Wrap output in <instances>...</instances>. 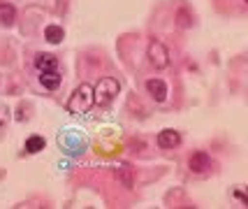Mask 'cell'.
<instances>
[{
    "mask_svg": "<svg viewBox=\"0 0 248 209\" xmlns=\"http://www.w3.org/2000/svg\"><path fill=\"white\" fill-rule=\"evenodd\" d=\"M93 107V86L88 84H79V86L72 91V96L67 100L65 110L70 114H81V112H88Z\"/></svg>",
    "mask_w": 248,
    "mask_h": 209,
    "instance_id": "obj_1",
    "label": "cell"
},
{
    "mask_svg": "<svg viewBox=\"0 0 248 209\" xmlns=\"http://www.w3.org/2000/svg\"><path fill=\"white\" fill-rule=\"evenodd\" d=\"M119 91H121V84L116 81V79L114 77H102L95 86H93V105L105 107V105H109L111 100L119 96Z\"/></svg>",
    "mask_w": 248,
    "mask_h": 209,
    "instance_id": "obj_2",
    "label": "cell"
},
{
    "mask_svg": "<svg viewBox=\"0 0 248 209\" xmlns=\"http://www.w3.org/2000/svg\"><path fill=\"white\" fill-rule=\"evenodd\" d=\"M146 56H149L151 65H155L158 70H165V67H170V63H172L170 49H167L162 42H151V44H149V51H146Z\"/></svg>",
    "mask_w": 248,
    "mask_h": 209,
    "instance_id": "obj_3",
    "label": "cell"
},
{
    "mask_svg": "<svg viewBox=\"0 0 248 209\" xmlns=\"http://www.w3.org/2000/svg\"><path fill=\"white\" fill-rule=\"evenodd\" d=\"M188 167H190V172L202 175V172H206V170L211 167V156L206 154V151H195V154L188 158Z\"/></svg>",
    "mask_w": 248,
    "mask_h": 209,
    "instance_id": "obj_4",
    "label": "cell"
},
{
    "mask_svg": "<svg viewBox=\"0 0 248 209\" xmlns=\"http://www.w3.org/2000/svg\"><path fill=\"white\" fill-rule=\"evenodd\" d=\"M146 93H149L155 102H165L170 88H167V84H165L162 79H149V81H146Z\"/></svg>",
    "mask_w": 248,
    "mask_h": 209,
    "instance_id": "obj_5",
    "label": "cell"
},
{
    "mask_svg": "<svg viewBox=\"0 0 248 209\" xmlns=\"http://www.w3.org/2000/svg\"><path fill=\"white\" fill-rule=\"evenodd\" d=\"M158 146L160 149H174V146H179L181 144V132L179 130H172V128H165V130L158 132Z\"/></svg>",
    "mask_w": 248,
    "mask_h": 209,
    "instance_id": "obj_6",
    "label": "cell"
},
{
    "mask_svg": "<svg viewBox=\"0 0 248 209\" xmlns=\"http://www.w3.org/2000/svg\"><path fill=\"white\" fill-rule=\"evenodd\" d=\"M35 67L40 72H51V70H58V58L54 54H37L35 56Z\"/></svg>",
    "mask_w": 248,
    "mask_h": 209,
    "instance_id": "obj_7",
    "label": "cell"
},
{
    "mask_svg": "<svg viewBox=\"0 0 248 209\" xmlns=\"http://www.w3.org/2000/svg\"><path fill=\"white\" fill-rule=\"evenodd\" d=\"M40 84L49 91H58L61 86V72L58 70H51V72H40Z\"/></svg>",
    "mask_w": 248,
    "mask_h": 209,
    "instance_id": "obj_8",
    "label": "cell"
},
{
    "mask_svg": "<svg viewBox=\"0 0 248 209\" xmlns=\"http://www.w3.org/2000/svg\"><path fill=\"white\" fill-rule=\"evenodd\" d=\"M14 21H16V10L7 2H0V26L10 28V26H14Z\"/></svg>",
    "mask_w": 248,
    "mask_h": 209,
    "instance_id": "obj_9",
    "label": "cell"
},
{
    "mask_svg": "<svg viewBox=\"0 0 248 209\" xmlns=\"http://www.w3.org/2000/svg\"><path fill=\"white\" fill-rule=\"evenodd\" d=\"M44 37H46V42L51 44H61L65 37V31L61 26H46V31H44Z\"/></svg>",
    "mask_w": 248,
    "mask_h": 209,
    "instance_id": "obj_10",
    "label": "cell"
},
{
    "mask_svg": "<svg viewBox=\"0 0 248 209\" xmlns=\"http://www.w3.org/2000/svg\"><path fill=\"white\" fill-rule=\"evenodd\" d=\"M44 137H40V135H32V137H28V140H26V151H28V154H40V151H42L44 149Z\"/></svg>",
    "mask_w": 248,
    "mask_h": 209,
    "instance_id": "obj_11",
    "label": "cell"
},
{
    "mask_svg": "<svg viewBox=\"0 0 248 209\" xmlns=\"http://www.w3.org/2000/svg\"><path fill=\"white\" fill-rule=\"evenodd\" d=\"M7 119H10V114H7V110L5 107H0V128L7 123Z\"/></svg>",
    "mask_w": 248,
    "mask_h": 209,
    "instance_id": "obj_12",
    "label": "cell"
},
{
    "mask_svg": "<svg viewBox=\"0 0 248 209\" xmlns=\"http://www.w3.org/2000/svg\"><path fill=\"white\" fill-rule=\"evenodd\" d=\"M244 2H248V0H244Z\"/></svg>",
    "mask_w": 248,
    "mask_h": 209,
    "instance_id": "obj_13",
    "label": "cell"
}]
</instances>
